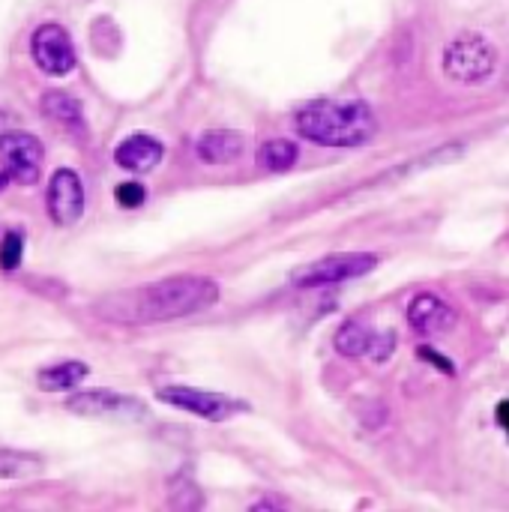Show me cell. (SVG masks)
<instances>
[{
    "instance_id": "cell-1",
    "label": "cell",
    "mask_w": 509,
    "mask_h": 512,
    "mask_svg": "<svg viewBox=\"0 0 509 512\" xmlns=\"http://www.w3.org/2000/svg\"><path fill=\"white\" fill-rule=\"evenodd\" d=\"M219 300V285L207 276H174L144 288L108 294L96 303V315L114 324H156L210 309Z\"/></svg>"
},
{
    "instance_id": "cell-2",
    "label": "cell",
    "mask_w": 509,
    "mask_h": 512,
    "mask_svg": "<svg viewBox=\"0 0 509 512\" xmlns=\"http://www.w3.org/2000/svg\"><path fill=\"white\" fill-rule=\"evenodd\" d=\"M378 123L363 99H318L297 114V132L324 147H360Z\"/></svg>"
},
{
    "instance_id": "cell-3",
    "label": "cell",
    "mask_w": 509,
    "mask_h": 512,
    "mask_svg": "<svg viewBox=\"0 0 509 512\" xmlns=\"http://www.w3.org/2000/svg\"><path fill=\"white\" fill-rule=\"evenodd\" d=\"M498 66L495 45L480 33H459L444 48V72L459 84H480L486 81Z\"/></svg>"
},
{
    "instance_id": "cell-4",
    "label": "cell",
    "mask_w": 509,
    "mask_h": 512,
    "mask_svg": "<svg viewBox=\"0 0 509 512\" xmlns=\"http://www.w3.org/2000/svg\"><path fill=\"white\" fill-rule=\"evenodd\" d=\"M378 267V255L369 252H342V255H327L315 264L300 267L297 273H291V285L297 288H321V285H336V282H348L357 279L369 270Z\"/></svg>"
},
{
    "instance_id": "cell-5",
    "label": "cell",
    "mask_w": 509,
    "mask_h": 512,
    "mask_svg": "<svg viewBox=\"0 0 509 512\" xmlns=\"http://www.w3.org/2000/svg\"><path fill=\"white\" fill-rule=\"evenodd\" d=\"M42 141L30 132H3L0 135V165L18 186H33L42 171Z\"/></svg>"
},
{
    "instance_id": "cell-6",
    "label": "cell",
    "mask_w": 509,
    "mask_h": 512,
    "mask_svg": "<svg viewBox=\"0 0 509 512\" xmlns=\"http://www.w3.org/2000/svg\"><path fill=\"white\" fill-rule=\"evenodd\" d=\"M159 402L171 405V408H180V411H189L201 420H210V423H219V420H228L234 417L237 411H243L246 405L243 402H234L228 396H219V393H207V390H195V387H183V384H174V387H162L156 393Z\"/></svg>"
},
{
    "instance_id": "cell-7",
    "label": "cell",
    "mask_w": 509,
    "mask_h": 512,
    "mask_svg": "<svg viewBox=\"0 0 509 512\" xmlns=\"http://www.w3.org/2000/svg\"><path fill=\"white\" fill-rule=\"evenodd\" d=\"M30 54L45 75H66L75 69V45L60 24H42L30 36Z\"/></svg>"
},
{
    "instance_id": "cell-8",
    "label": "cell",
    "mask_w": 509,
    "mask_h": 512,
    "mask_svg": "<svg viewBox=\"0 0 509 512\" xmlns=\"http://www.w3.org/2000/svg\"><path fill=\"white\" fill-rule=\"evenodd\" d=\"M48 216L54 225H75L84 216V186L72 168H60L48 180Z\"/></svg>"
},
{
    "instance_id": "cell-9",
    "label": "cell",
    "mask_w": 509,
    "mask_h": 512,
    "mask_svg": "<svg viewBox=\"0 0 509 512\" xmlns=\"http://www.w3.org/2000/svg\"><path fill=\"white\" fill-rule=\"evenodd\" d=\"M66 408L78 417L93 420H144L147 408L138 399L114 396V393H78L66 402Z\"/></svg>"
},
{
    "instance_id": "cell-10",
    "label": "cell",
    "mask_w": 509,
    "mask_h": 512,
    "mask_svg": "<svg viewBox=\"0 0 509 512\" xmlns=\"http://www.w3.org/2000/svg\"><path fill=\"white\" fill-rule=\"evenodd\" d=\"M408 321L417 333L423 336H441L459 324V315L453 306H447L435 294H417L414 303L408 306Z\"/></svg>"
},
{
    "instance_id": "cell-11",
    "label": "cell",
    "mask_w": 509,
    "mask_h": 512,
    "mask_svg": "<svg viewBox=\"0 0 509 512\" xmlns=\"http://www.w3.org/2000/svg\"><path fill=\"white\" fill-rule=\"evenodd\" d=\"M162 156H165V147L153 135H129L114 150V162L126 171H135V174L153 171L162 162Z\"/></svg>"
},
{
    "instance_id": "cell-12",
    "label": "cell",
    "mask_w": 509,
    "mask_h": 512,
    "mask_svg": "<svg viewBox=\"0 0 509 512\" xmlns=\"http://www.w3.org/2000/svg\"><path fill=\"white\" fill-rule=\"evenodd\" d=\"M243 135L234 129H210L198 138V156L207 165H231L243 156Z\"/></svg>"
},
{
    "instance_id": "cell-13",
    "label": "cell",
    "mask_w": 509,
    "mask_h": 512,
    "mask_svg": "<svg viewBox=\"0 0 509 512\" xmlns=\"http://www.w3.org/2000/svg\"><path fill=\"white\" fill-rule=\"evenodd\" d=\"M84 378H87V366L81 360H66V363H54V366L42 369L36 375V384L45 393H63V390L78 387Z\"/></svg>"
},
{
    "instance_id": "cell-14",
    "label": "cell",
    "mask_w": 509,
    "mask_h": 512,
    "mask_svg": "<svg viewBox=\"0 0 509 512\" xmlns=\"http://www.w3.org/2000/svg\"><path fill=\"white\" fill-rule=\"evenodd\" d=\"M297 156H300V150H297V144H294V141L276 138V141H267V144H261V147H258L255 162H258V168H261V171H273V174H279V171H288V168L297 162Z\"/></svg>"
},
{
    "instance_id": "cell-15",
    "label": "cell",
    "mask_w": 509,
    "mask_h": 512,
    "mask_svg": "<svg viewBox=\"0 0 509 512\" xmlns=\"http://www.w3.org/2000/svg\"><path fill=\"white\" fill-rule=\"evenodd\" d=\"M372 345H375V333L360 324V321H348L339 327L336 333V351L342 357H363V354H372Z\"/></svg>"
},
{
    "instance_id": "cell-16",
    "label": "cell",
    "mask_w": 509,
    "mask_h": 512,
    "mask_svg": "<svg viewBox=\"0 0 509 512\" xmlns=\"http://www.w3.org/2000/svg\"><path fill=\"white\" fill-rule=\"evenodd\" d=\"M42 459L33 453L0 450V480H33L42 474Z\"/></svg>"
},
{
    "instance_id": "cell-17",
    "label": "cell",
    "mask_w": 509,
    "mask_h": 512,
    "mask_svg": "<svg viewBox=\"0 0 509 512\" xmlns=\"http://www.w3.org/2000/svg\"><path fill=\"white\" fill-rule=\"evenodd\" d=\"M42 108L51 120L66 123L72 129H81V105L69 96V93H48L42 99Z\"/></svg>"
},
{
    "instance_id": "cell-18",
    "label": "cell",
    "mask_w": 509,
    "mask_h": 512,
    "mask_svg": "<svg viewBox=\"0 0 509 512\" xmlns=\"http://www.w3.org/2000/svg\"><path fill=\"white\" fill-rule=\"evenodd\" d=\"M21 255H24V240L18 231H6L0 240V270H15L21 267Z\"/></svg>"
},
{
    "instance_id": "cell-19",
    "label": "cell",
    "mask_w": 509,
    "mask_h": 512,
    "mask_svg": "<svg viewBox=\"0 0 509 512\" xmlns=\"http://www.w3.org/2000/svg\"><path fill=\"white\" fill-rule=\"evenodd\" d=\"M147 201V189L141 183H120L117 186V204L120 207H141Z\"/></svg>"
},
{
    "instance_id": "cell-20",
    "label": "cell",
    "mask_w": 509,
    "mask_h": 512,
    "mask_svg": "<svg viewBox=\"0 0 509 512\" xmlns=\"http://www.w3.org/2000/svg\"><path fill=\"white\" fill-rule=\"evenodd\" d=\"M396 348V333H384V336H375V345H372V360L375 363H384Z\"/></svg>"
},
{
    "instance_id": "cell-21",
    "label": "cell",
    "mask_w": 509,
    "mask_h": 512,
    "mask_svg": "<svg viewBox=\"0 0 509 512\" xmlns=\"http://www.w3.org/2000/svg\"><path fill=\"white\" fill-rule=\"evenodd\" d=\"M420 357H426V360H432V366H438V369H444L447 375H453V366L441 357V354H435V351H429V348H423L420 351Z\"/></svg>"
},
{
    "instance_id": "cell-22",
    "label": "cell",
    "mask_w": 509,
    "mask_h": 512,
    "mask_svg": "<svg viewBox=\"0 0 509 512\" xmlns=\"http://www.w3.org/2000/svg\"><path fill=\"white\" fill-rule=\"evenodd\" d=\"M498 423L507 429L509 435V402H501V405H498Z\"/></svg>"
},
{
    "instance_id": "cell-23",
    "label": "cell",
    "mask_w": 509,
    "mask_h": 512,
    "mask_svg": "<svg viewBox=\"0 0 509 512\" xmlns=\"http://www.w3.org/2000/svg\"><path fill=\"white\" fill-rule=\"evenodd\" d=\"M9 183H12V177H9L6 171H0V192H3V189H6Z\"/></svg>"
}]
</instances>
